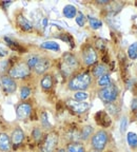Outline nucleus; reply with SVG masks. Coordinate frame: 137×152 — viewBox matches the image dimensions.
Here are the masks:
<instances>
[{"mask_svg":"<svg viewBox=\"0 0 137 152\" xmlns=\"http://www.w3.org/2000/svg\"><path fill=\"white\" fill-rule=\"evenodd\" d=\"M41 48L45 49V50H51V51H59L60 47L59 45L55 41H45V42L41 43Z\"/></svg>","mask_w":137,"mask_h":152,"instance_id":"nucleus-21","label":"nucleus"},{"mask_svg":"<svg viewBox=\"0 0 137 152\" xmlns=\"http://www.w3.org/2000/svg\"><path fill=\"white\" fill-rule=\"evenodd\" d=\"M82 58L83 62H85L87 66H92L95 62L97 61V53L94 50V48L91 47V45H87L83 49L82 53Z\"/></svg>","mask_w":137,"mask_h":152,"instance_id":"nucleus-8","label":"nucleus"},{"mask_svg":"<svg viewBox=\"0 0 137 152\" xmlns=\"http://www.w3.org/2000/svg\"><path fill=\"white\" fill-rule=\"evenodd\" d=\"M97 2L101 3V4H104V3H109V0H98Z\"/></svg>","mask_w":137,"mask_h":152,"instance_id":"nucleus-37","label":"nucleus"},{"mask_svg":"<svg viewBox=\"0 0 137 152\" xmlns=\"http://www.w3.org/2000/svg\"><path fill=\"white\" fill-rule=\"evenodd\" d=\"M135 116H136V118H137V110L135 111Z\"/></svg>","mask_w":137,"mask_h":152,"instance_id":"nucleus-41","label":"nucleus"},{"mask_svg":"<svg viewBox=\"0 0 137 152\" xmlns=\"http://www.w3.org/2000/svg\"><path fill=\"white\" fill-rule=\"evenodd\" d=\"M39 59H40V57H38L37 55H31V56L28 58V60H26V66H28L30 69H34L35 66L37 64V62L39 61Z\"/></svg>","mask_w":137,"mask_h":152,"instance_id":"nucleus-25","label":"nucleus"},{"mask_svg":"<svg viewBox=\"0 0 137 152\" xmlns=\"http://www.w3.org/2000/svg\"><path fill=\"white\" fill-rule=\"evenodd\" d=\"M28 75H30V68L26 66V64H23V62L17 64L16 66H14L9 70V77H12L13 79L24 78Z\"/></svg>","mask_w":137,"mask_h":152,"instance_id":"nucleus-6","label":"nucleus"},{"mask_svg":"<svg viewBox=\"0 0 137 152\" xmlns=\"http://www.w3.org/2000/svg\"><path fill=\"white\" fill-rule=\"evenodd\" d=\"M57 152H68V151H66V149H59Z\"/></svg>","mask_w":137,"mask_h":152,"instance_id":"nucleus-40","label":"nucleus"},{"mask_svg":"<svg viewBox=\"0 0 137 152\" xmlns=\"http://www.w3.org/2000/svg\"><path fill=\"white\" fill-rule=\"evenodd\" d=\"M128 55L131 59H137V42H134L129 47Z\"/></svg>","mask_w":137,"mask_h":152,"instance_id":"nucleus-26","label":"nucleus"},{"mask_svg":"<svg viewBox=\"0 0 137 152\" xmlns=\"http://www.w3.org/2000/svg\"><path fill=\"white\" fill-rule=\"evenodd\" d=\"M93 134V127L92 126H85L80 131V140H87Z\"/></svg>","mask_w":137,"mask_h":152,"instance_id":"nucleus-20","label":"nucleus"},{"mask_svg":"<svg viewBox=\"0 0 137 152\" xmlns=\"http://www.w3.org/2000/svg\"><path fill=\"white\" fill-rule=\"evenodd\" d=\"M60 38H61L62 40L66 41V42L73 43V39H72V37H71V35H70V34H64V36H61Z\"/></svg>","mask_w":137,"mask_h":152,"instance_id":"nucleus-34","label":"nucleus"},{"mask_svg":"<svg viewBox=\"0 0 137 152\" xmlns=\"http://www.w3.org/2000/svg\"><path fill=\"white\" fill-rule=\"evenodd\" d=\"M66 104H68V107L70 108L74 113H77V114L85 113L87 110L90 109V104H89V102H77V100H75V99L66 100Z\"/></svg>","mask_w":137,"mask_h":152,"instance_id":"nucleus-7","label":"nucleus"},{"mask_svg":"<svg viewBox=\"0 0 137 152\" xmlns=\"http://www.w3.org/2000/svg\"><path fill=\"white\" fill-rule=\"evenodd\" d=\"M106 66H104V64H97L96 66H95L94 69H93V75L95 76V77H101V76L106 75Z\"/></svg>","mask_w":137,"mask_h":152,"instance_id":"nucleus-18","label":"nucleus"},{"mask_svg":"<svg viewBox=\"0 0 137 152\" xmlns=\"http://www.w3.org/2000/svg\"><path fill=\"white\" fill-rule=\"evenodd\" d=\"M79 66L78 60L73 54L71 53H66L62 57V61L60 64L61 72L63 73L64 76H70L74 71H76Z\"/></svg>","mask_w":137,"mask_h":152,"instance_id":"nucleus-2","label":"nucleus"},{"mask_svg":"<svg viewBox=\"0 0 137 152\" xmlns=\"http://www.w3.org/2000/svg\"><path fill=\"white\" fill-rule=\"evenodd\" d=\"M109 142V134L104 130H99L96 133H94L92 136V140H91V145H92L93 149L95 151L101 152L104 150V148L108 145Z\"/></svg>","mask_w":137,"mask_h":152,"instance_id":"nucleus-3","label":"nucleus"},{"mask_svg":"<svg viewBox=\"0 0 137 152\" xmlns=\"http://www.w3.org/2000/svg\"><path fill=\"white\" fill-rule=\"evenodd\" d=\"M11 142L14 144V145H19L21 144L24 140V132L21 128H16L12 132V135H11Z\"/></svg>","mask_w":137,"mask_h":152,"instance_id":"nucleus-14","label":"nucleus"},{"mask_svg":"<svg viewBox=\"0 0 137 152\" xmlns=\"http://www.w3.org/2000/svg\"><path fill=\"white\" fill-rule=\"evenodd\" d=\"M59 142V135L57 132H50L45 136L41 146V152H54Z\"/></svg>","mask_w":137,"mask_h":152,"instance_id":"nucleus-5","label":"nucleus"},{"mask_svg":"<svg viewBox=\"0 0 137 152\" xmlns=\"http://www.w3.org/2000/svg\"><path fill=\"white\" fill-rule=\"evenodd\" d=\"M12 147V142L11 138L7 133L0 132V151L1 152H7L9 151Z\"/></svg>","mask_w":137,"mask_h":152,"instance_id":"nucleus-12","label":"nucleus"},{"mask_svg":"<svg viewBox=\"0 0 137 152\" xmlns=\"http://www.w3.org/2000/svg\"><path fill=\"white\" fill-rule=\"evenodd\" d=\"M50 66H51L50 60L47 59V58H40L39 61L37 62V64L35 66V68H34V70H35V72L37 74H43L44 72L47 71Z\"/></svg>","mask_w":137,"mask_h":152,"instance_id":"nucleus-13","label":"nucleus"},{"mask_svg":"<svg viewBox=\"0 0 137 152\" xmlns=\"http://www.w3.org/2000/svg\"><path fill=\"white\" fill-rule=\"evenodd\" d=\"M17 23H18L19 28L23 30L26 32H30L33 30V26L30 21H28V19L23 16V15H18L17 17Z\"/></svg>","mask_w":137,"mask_h":152,"instance_id":"nucleus-15","label":"nucleus"},{"mask_svg":"<svg viewBox=\"0 0 137 152\" xmlns=\"http://www.w3.org/2000/svg\"><path fill=\"white\" fill-rule=\"evenodd\" d=\"M12 3V1H7V2H3V7H7V5H9Z\"/></svg>","mask_w":137,"mask_h":152,"instance_id":"nucleus-39","label":"nucleus"},{"mask_svg":"<svg viewBox=\"0 0 137 152\" xmlns=\"http://www.w3.org/2000/svg\"><path fill=\"white\" fill-rule=\"evenodd\" d=\"M111 77H110L109 74H106V75L101 76V77H99L98 78V85H99V87H102V88H104V87H108L109 85H111Z\"/></svg>","mask_w":137,"mask_h":152,"instance_id":"nucleus-24","label":"nucleus"},{"mask_svg":"<svg viewBox=\"0 0 137 152\" xmlns=\"http://www.w3.org/2000/svg\"><path fill=\"white\" fill-rule=\"evenodd\" d=\"M62 13H63L64 17H66V18H68V19H72V18H74V17H76V15H77V9H76L74 5L68 4L63 7Z\"/></svg>","mask_w":137,"mask_h":152,"instance_id":"nucleus-16","label":"nucleus"},{"mask_svg":"<svg viewBox=\"0 0 137 152\" xmlns=\"http://www.w3.org/2000/svg\"><path fill=\"white\" fill-rule=\"evenodd\" d=\"M87 19H89V23H90L91 28H94V30L100 28L102 26V22H101V20H99V19H97V18L92 17V16H89L87 17Z\"/></svg>","mask_w":137,"mask_h":152,"instance_id":"nucleus-23","label":"nucleus"},{"mask_svg":"<svg viewBox=\"0 0 137 152\" xmlns=\"http://www.w3.org/2000/svg\"><path fill=\"white\" fill-rule=\"evenodd\" d=\"M41 123H42V126L44 128H50L51 125L49 123V119H47V114L45 112H43L42 115H41Z\"/></svg>","mask_w":137,"mask_h":152,"instance_id":"nucleus-31","label":"nucleus"},{"mask_svg":"<svg viewBox=\"0 0 137 152\" xmlns=\"http://www.w3.org/2000/svg\"><path fill=\"white\" fill-rule=\"evenodd\" d=\"M1 86H2L3 91L9 93V94L15 92L17 89L16 81H15L12 77H9V76H7V75L1 77Z\"/></svg>","mask_w":137,"mask_h":152,"instance_id":"nucleus-10","label":"nucleus"},{"mask_svg":"<svg viewBox=\"0 0 137 152\" xmlns=\"http://www.w3.org/2000/svg\"><path fill=\"white\" fill-rule=\"evenodd\" d=\"M96 45H97V48H98V49H99V50H103L104 48H106V41L104 40H101V39H100V40H97V42H96Z\"/></svg>","mask_w":137,"mask_h":152,"instance_id":"nucleus-33","label":"nucleus"},{"mask_svg":"<svg viewBox=\"0 0 137 152\" xmlns=\"http://www.w3.org/2000/svg\"><path fill=\"white\" fill-rule=\"evenodd\" d=\"M31 95V89L28 87H22L21 90H20V97L21 99H26L28 97H30Z\"/></svg>","mask_w":137,"mask_h":152,"instance_id":"nucleus-29","label":"nucleus"},{"mask_svg":"<svg viewBox=\"0 0 137 152\" xmlns=\"http://www.w3.org/2000/svg\"><path fill=\"white\" fill-rule=\"evenodd\" d=\"M99 98L106 104H112L115 102L118 96V88L114 83H111L108 87H104L98 92Z\"/></svg>","mask_w":137,"mask_h":152,"instance_id":"nucleus-4","label":"nucleus"},{"mask_svg":"<svg viewBox=\"0 0 137 152\" xmlns=\"http://www.w3.org/2000/svg\"><path fill=\"white\" fill-rule=\"evenodd\" d=\"M131 109H132L133 111H136V110H137V98H134V99L132 100V104H131Z\"/></svg>","mask_w":137,"mask_h":152,"instance_id":"nucleus-35","label":"nucleus"},{"mask_svg":"<svg viewBox=\"0 0 137 152\" xmlns=\"http://www.w3.org/2000/svg\"><path fill=\"white\" fill-rule=\"evenodd\" d=\"M7 52L5 50H3V49H1L0 48V56H4V55H7Z\"/></svg>","mask_w":137,"mask_h":152,"instance_id":"nucleus-36","label":"nucleus"},{"mask_svg":"<svg viewBox=\"0 0 137 152\" xmlns=\"http://www.w3.org/2000/svg\"><path fill=\"white\" fill-rule=\"evenodd\" d=\"M32 114V106L28 102H22L17 107L16 109V115L17 119L19 121H24Z\"/></svg>","mask_w":137,"mask_h":152,"instance_id":"nucleus-9","label":"nucleus"},{"mask_svg":"<svg viewBox=\"0 0 137 152\" xmlns=\"http://www.w3.org/2000/svg\"><path fill=\"white\" fill-rule=\"evenodd\" d=\"M127 140L130 147L137 148V134L134 132H129L127 134Z\"/></svg>","mask_w":137,"mask_h":152,"instance_id":"nucleus-22","label":"nucleus"},{"mask_svg":"<svg viewBox=\"0 0 137 152\" xmlns=\"http://www.w3.org/2000/svg\"><path fill=\"white\" fill-rule=\"evenodd\" d=\"M90 152H99V151H95V150H93V151H90Z\"/></svg>","mask_w":137,"mask_h":152,"instance_id":"nucleus-42","label":"nucleus"},{"mask_svg":"<svg viewBox=\"0 0 137 152\" xmlns=\"http://www.w3.org/2000/svg\"><path fill=\"white\" fill-rule=\"evenodd\" d=\"M32 135H33L34 140H35L36 142H39V140H41V137H42V132H41V130L39 128H35L33 130Z\"/></svg>","mask_w":137,"mask_h":152,"instance_id":"nucleus-30","label":"nucleus"},{"mask_svg":"<svg viewBox=\"0 0 137 152\" xmlns=\"http://www.w3.org/2000/svg\"><path fill=\"white\" fill-rule=\"evenodd\" d=\"M87 97H89V94L87 92H85V91H77L74 94V99L77 100V102H83Z\"/></svg>","mask_w":137,"mask_h":152,"instance_id":"nucleus-27","label":"nucleus"},{"mask_svg":"<svg viewBox=\"0 0 137 152\" xmlns=\"http://www.w3.org/2000/svg\"><path fill=\"white\" fill-rule=\"evenodd\" d=\"M47 19L44 18V19H43V28H45V26H47Z\"/></svg>","mask_w":137,"mask_h":152,"instance_id":"nucleus-38","label":"nucleus"},{"mask_svg":"<svg viewBox=\"0 0 137 152\" xmlns=\"http://www.w3.org/2000/svg\"><path fill=\"white\" fill-rule=\"evenodd\" d=\"M68 152H85V149L83 145H81L80 142H71L70 145H68L66 148Z\"/></svg>","mask_w":137,"mask_h":152,"instance_id":"nucleus-17","label":"nucleus"},{"mask_svg":"<svg viewBox=\"0 0 137 152\" xmlns=\"http://www.w3.org/2000/svg\"><path fill=\"white\" fill-rule=\"evenodd\" d=\"M75 19H76V23H77L79 26H85V16L81 12L77 13Z\"/></svg>","mask_w":137,"mask_h":152,"instance_id":"nucleus-28","label":"nucleus"},{"mask_svg":"<svg viewBox=\"0 0 137 152\" xmlns=\"http://www.w3.org/2000/svg\"><path fill=\"white\" fill-rule=\"evenodd\" d=\"M127 126H128V118L127 117H122L120 121V131L121 133H123L127 129Z\"/></svg>","mask_w":137,"mask_h":152,"instance_id":"nucleus-32","label":"nucleus"},{"mask_svg":"<svg viewBox=\"0 0 137 152\" xmlns=\"http://www.w3.org/2000/svg\"><path fill=\"white\" fill-rule=\"evenodd\" d=\"M91 85V76L89 73H80L72 77L68 81V89L73 91H85Z\"/></svg>","mask_w":137,"mask_h":152,"instance_id":"nucleus-1","label":"nucleus"},{"mask_svg":"<svg viewBox=\"0 0 137 152\" xmlns=\"http://www.w3.org/2000/svg\"><path fill=\"white\" fill-rule=\"evenodd\" d=\"M95 119H96V123L103 128H106L111 125V118H110L109 114L104 111L97 112L96 115H95Z\"/></svg>","mask_w":137,"mask_h":152,"instance_id":"nucleus-11","label":"nucleus"},{"mask_svg":"<svg viewBox=\"0 0 137 152\" xmlns=\"http://www.w3.org/2000/svg\"><path fill=\"white\" fill-rule=\"evenodd\" d=\"M40 85L44 90H50L53 87V77L51 75L43 76V78L41 79Z\"/></svg>","mask_w":137,"mask_h":152,"instance_id":"nucleus-19","label":"nucleus"}]
</instances>
